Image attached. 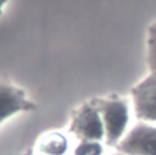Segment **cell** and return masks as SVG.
I'll return each instance as SVG.
<instances>
[{
  "label": "cell",
  "mask_w": 156,
  "mask_h": 155,
  "mask_svg": "<svg viewBox=\"0 0 156 155\" xmlns=\"http://www.w3.org/2000/svg\"><path fill=\"white\" fill-rule=\"evenodd\" d=\"M132 105L140 122L156 124V72H149L133 87Z\"/></svg>",
  "instance_id": "3"
},
{
  "label": "cell",
  "mask_w": 156,
  "mask_h": 155,
  "mask_svg": "<svg viewBox=\"0 0 156 155\" xmlns=\"http://www.w3.org/2000/svg\"><path fill=\"white\" fill-rule=\"evenodd\" d=\"M100 111L104 131L105 143L108 146H117L122 138L128 132V123L130 118V107L124 99H102L96 103Z\"/></svg>",
  "instance_id": "1"
},
{
  "label": "cell",
  "mask_w": 156,
  "mask_h": 155,
  "mask_svg": "<svg viewBox=\"0 0 156 155\" xmlns=\"http://www.w3.org/2000/svg\"><path fill=\"white\" fill-rule=\"evenodd\" d=\"M67 148V138L58 132H51L43 135L38 143V151L40 155H65Z\"/></svg>",
  "instance_id": "6"
},
{
  "label": "cell",
  "mask_w": 156,
  "mask_h": 155,
  "mask_svg": "<svg viewBox=\"0 0 156 155\" xmlns=\"http://www.w3.org/2000/svg\"><path fill=\"white\" fill-rule=\"evenodd\" d=\"M6 1H7V0H0V15H1V12H2V7H4V5L6 4Z\"/></svg>",
  "instance_id": "9"
},
{
  "label": "cell",
  "mask_w": 156,
  "mask_h": 155,
  "mask_svg": "<svg viewBox=\"0 0 156 155\" xmlns=\"http://www.w3.org/2000/svg\"><path fill=\"white\" fill-rule=\"evenodd\" d=\"M71 132L79 140H105L104 123L96 104L83 105L73 116Z\"/></svg>",
  "instance_id": "4"
},
{
  "label": "cell",
  "mask_w": 156,
  "mask_h": 155,
  "mask_svg": "<svg viewBox=\"0 0 156 155\" xmlns=\"http://www.w3.org/2000/svg\"><path fill=\"white\" fill-rule=\"evenodd\" d=\"M124 155H156V124L138 122L116 146Z\"/></svg>",
  "instance_id": "2"
},
{
  "label": "cell",
  "mask_w": 156,
  "mask_h": 155,
  "mask_svg": "<svg viewBox=\"0 0 156 155\" xmlns=\"http://www.w3.org/2000/svg\"><path fill=\"white\" fill-rule=\"evenodd\" d=\"M146 63L150 72H156V21L146 32Z\"/></svg>",
  "instance_id": "7"
},
{
  "label": "cell",
  "mask_w": 156,
  "mask_h": 155,
  "mask_svg": "<svg viewBox=\"0 0 156 155\" xmlns=\"http://www.w3.org/2000/svg\"><path fill=\"white\" fill-rule=\"evenodd\" d=\"M113 155H124V154H121V153H116V154H113Z\"/></svg>",
  "instance_id": "10"
},
{
  "label": "cell",
  "mask_w": 156,
  "mask_h": 155,
  "mask_svg": "<svg viewBox=\"0 0 156 155\" xmlns=\"http://www.w3.org/2000/svg\"><path fill=\"white\" fill-rule=\"evenodd\" d=\"M35 109L26 92L9 82L0 81V124L17 112Z\"/></svg>",
  "instance_id": "5"
},
{
  "label": "cell",
  "mask_w": 156,
  "mask_h": 155,
  "mask_svg": "<svg viewBox=\"0 0 156 155\" xmlns=\"http://www.w3.org/2000/svg\"><path fill=\"white\" fill-rule=\"evenodd\" d=\"M104 145L99 140H79L74 146L73 155H102Z\"/></svg>",
  "instance_id": "8"
}]
</instances>
